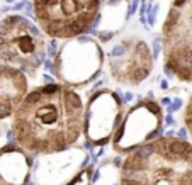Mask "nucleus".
I'll use <instances>...</instances> for the list:
<instances>
[{"label": "nucleus", "instance_id": "obj_5", "mask_svg": "<svg viewBox=\"0 0 192 185\" xmlns=\"http://www.w3.org/2000/svg\"><path fill=\"white\" fill-rule=\"evenodd\" d=\"M29 133H31V126L26 121H19L17 124H15V136H17L19 141H24L26 138L29 136Z\"/></svg>", "mask_w": 192, "mask_h": 185}, {"label": "nucleus", "instance_id": "obj_10", "mask_svg": "<svg viewBox=\"0 0 192 185\" xmlns=\"http://www.w3.org/2000/svg\"><path fill=\"white\" fill-rule=\"evenodd\" d=\"M41 97H43V94H41V92H32V94H29L27 97H26V104H29V106L37 104L41 100Z\"/></svg>", "mask_w": 192, "mask_h": 185}, {"label": "nucleus", "instance_id": "obj_17", "mask_svg": "<svg viewBox=\"0 0 192 185\" xmlns=\"http://www.w3.org/2000/svg\"><path fill=\"white\" fill-rule=\"evenodd\" d=\"M189 183H190V185H192V175H190V177H189Z\"/></svg>", "mask_w": 192, "mask_h": 185}, {"label": "nucleus", "instance_id": "obj_2", "mask_svg": "<svg viewBox=\"0 0 192 185\" xmlns=\"http://www.w3.org/2000/svg\"><path fill=\"white\" fill-rule=\"evenodd\" d=\"M168 153L170 158H189L192 156V146H189L184 141L172 139L168 141Z\"/></svg>", "mask_w": 192, "mask_h": 185}, {"label": "nucleus", "instance_id": "obj_14", "mask_svg": "<svg viewBox=\"0 0 192 185\" xmlns=\"http://www.w3.org/2000/svg\"><path fill=\"white\" fill-rule=\"evenodd\" d=\"M187 122H189V126H192V104H190L189 111H187Z\"/></svg>", "mask_w": 192, "mask_h": 185}, {"label": "nucleus", "instance_id": "obj_16", "mask_svg": "<svg viewBox=\"0 0 192 185\" xmlns=\"http://www.w3.org/2000/svg\"><path fill=\"white\" fill-rule=\"evenodd\" d=\"M123 185H138V182H134V180H124Z\"/></svg>", "mask_w": 192, "mask_h": 185}, {"label": "nucleus", "instance_id": "obj_6", "mask_svg": "<svg viewBox=\"0 0 192 185\" xmlns=\"http://www.w3.org/2000/svg\"><path fill=\"white\" fill-rule=\"evenodd\" d=\"M65 102L68 107H72L73 111H78V109L82 107V102L80 99H78V95L75 94V92H66L65 94Z\"/></svg>", "mask_w": 192, "mask_h": 185}, {"label": "nucleus", "instance_id": "obj_12", "mask_svg": "<svg viewBox=\"0 0 192 185\" xmlns=\"http://www.w3.org/2000/svg\"><path fill=\"white\" fill-rule=\"evenodd\" d=\"M146 75H148V70L146 68H138V70H134V73H133V78L140 82V80H143Z\"/></svg>", "mask_w": 192, "mask_h": 185}, {"label": "nucleus", "instance_id": "obj_4", "mask_svg": "<svg viewBox=\"0 0 192 185\" xmlns=\"http://www.w3.org/2000/svg\"><path fill=\"white\" fill-rule=\"evenodd\" d=\"M17 46H19L20 53H32L36 48V43H34V39L29 37V36H20L17 39Z\"/></svg>", "mask_w": 192, "mask_h": 185}, {"label": "nucleus", "instance_id": "obj_13", "mask_svg": "<svg viewBox=\"0 0 192 185\" xmlns=\"http://www.w3.org/2000/svg\"><path fill=\"white\" fill-rule=\"evenodd\" d=\"M53 92H58V87L56 85H49V87L43 88V92H41V94H43V95H51Z\"/></svg>", "mask_w": 192, "mask_h": 185}, {"label": "nucleus", "instance_id": "obj_9", "mask_svg": "<svg viewBox=\"0 0 192 185\" xmlns=\"http://www.w3.org/2000/svg\"><path fill=\"white\" fill-rule=\"evenodd\" d=\"M151 153H153V146H143L141 150H138L136 156L140 158V160H146Z\"/></svg>", "mask_w": 192, "mask_h": 185}, {"label": "nucleus", "instance_id": "obj_15", "mask_svg": "<svg viewBox=\"0 0 192 185\" xmlns=\"http://www.w3.org/2000/svg\"><path fill=\"white\" fill-rule=\"evenodd\" d=\"M150 109H151L155 114H158V112H160V109H158V106H155V104H150Z\"/></svg>", "mask_w": 192, "mask_h": 185}, {"label": "nucleus", "instance_id": "obj_7", "mask_svg": "<svg viewBox=\"0 0 192 185\" xmlns=\"http://www.w3.org/2000/svg\"><path fill=\"white\" fill-rule=\"evenodd\" d=\"M126 168H129V170H138V168H143L145 165H143V160H140L138 156H134V158H131V160H128L126 161V165H124Z\"/></svg>", "mask_w": 192, "mask_h": 185}, {"label": "nucleus", "instance_id": "obj_11", "mask_svg": "<svg viewBox=\"0 0 192 185\" xmlns=\"http://www.w3.org/2000/svg\"><path fill=\"white\" fill-rule=\"evenodd\" d=\"M10 112H12V109H10L9 104H7L5 100H0V119L10 116Z\"/></svg>", "mask_w": 192, "mask_h": 185}, {"label": "nucleus", "instance_id": "obj_8", "mask_svg": "<svg viewBox=\"0 0 192 185\" xmlns=\"http://www.w3.org/2000/svg\"><path fill=\"white\" fill-rule=\"evenodd\" d=\"M177 75H178V78H182V80H189L192 77V71H190L189 66H178Z\"/></svg>", "mask_w": 192, "mask_h": 185}, {"label": "nucleus", "instance_id": "obj_1", "mask_svg": "<svg viewBox=\"0 0 192 185\" xmlns=\"http://www.w3.org/2000/svg\"><path fill=\"white\" fill-rule=\"evenodd\" d=\"M99 7V0H36V12L49 34L82 32Z\"/></svg>", "mask_w": 192, "mask_h": 185}, {"label": "nucleus", "instance_id": "obj_3", "mask_svg": "<svg viewBox=\"0 0 192 185\" xmlns=\"http://www.w3.org/2000/svg\"><path fill=\"white\" fill-rule=\"evenodd\" d=\"M37 117H39V121H43L44 124H51L56 121V111L53 109V106H48V107L41 109V111L37 112Z\"/></svg>", "mask_w": 192, "mask_h": 185}]
</instances>
